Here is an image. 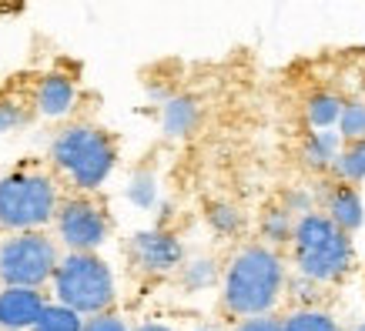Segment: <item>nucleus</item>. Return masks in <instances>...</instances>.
Wrapping results in <instances>:
<instances>
[{
	"label": "nucleus",
	"mask_w": 365,
	"mask_h": 331,
	"mask_svg": "<svg viewBox=\"0 0 365 331\" xmlns=\"http://www.w3.org/2000/svg\"><path fill=\"white\" fill-rule=\"evenodd\" d=\"M232 331H282V315H258V318H242Z\"/></svg>",
	"instance_id": "nucleus-26"
},
{
	"label": "nucleus",
	"mask_w": 365,
	"mask_h": 331,
	"mask_svg": "<svg viewBox=\"0 0 365 331\" xmlns=\"http://www.w3.org/2000/svg\"><path fill=\"white\" fill-rule=\"evenodd\" d=\"M81 331H131V328H128V321L111 308V311H101V315L84 318V328Z\"/></svg>",
	"instance_id": "nucleus-25"
},
{
	"label": "nucleus",
	"mask_w": 365,
	"mask_h": 331,
	"mask_svg": "<svg viewBox=\"0 0 365 331\" xmlns=\"http://www.w3.org/2000/svg\"><path fill=\"white\" fill-rule=\"evenodd\" d=\"M51 288H54L57 305L78 311L81 318L111 311L114 298H118L114 271L101 254H61Z\"/></svg>",
	"instance_id": "nucleus-5"
},
{
	"label": "nucleus",
	"mask_w": 365,
	"mask_h": 331,
	"mask_svg": "<svg viewBox=\"0 0 365 331\" xmlns=\"http://www.w3.org/2000/svg\"><path fill=\"white\" fill-rule=\"evenodd\" d=\"M335 131H339L342 144L345 141H365V98H345Z\"/></svg>",
	"instance_id": "nucleus-18"
},
{
	"label": "nucleus",
	"mask_w": 365,
	"mask_h": 331,
	"mask_svg": "<svg viewBox=\"0 0 365 331\" xmlns=\"http://www.w3.org/2000/svg\"><path fill=\"white\" fill-rule=\"evenodd\" d=\"M339 151H342L339 131H312L302 144V167L312 171V174H329Z\"/></svg>",
	"instance_id": "nucleus-13"
},
{
	"label": "nucleus",
	"mask_w": 365,
	"mask_h": 331,
	"mask_svg": "<svg viewBox=\"0 0 365 331\" xmlns=\"http://www.w3.org/2000/svg\"><path fill=\"white\" fill-rule=\"evenodd\" d=\"M181 281L191 291H201V288H211L218 281V265L211 258H195V261H181Z\"/></svg>",
	"instance_id": "nucleus-21"
},
{
	"label": "nucleus",
	"mask_w": 365,
	"mask_h": 331,
	"mask_svg": "<svg viewBox=\"0 0 365 331\" xmlns=\"http://www.w3.org/2000/svg\"><path fill=\"white\" fill-rule=\"evenodd\" d=\"M27 117H31V110H27L24 100L0 98V134H11V131H17V127H24Z\"/></svg>",
	"instance_id": "nucleus-22"
},
{
	"label": "nucleus",
	"mask_w": 365,
	"mask_h": 331,
	"mask_svg": "<svg viewBox=\"0 0 365 331\" xmlns=\"http://www.w3.org/2000/svg\"><path fill=\"white\" fill-rule=\"evenodd\" d=\"M78 104V84L64 70H51L34 88V110L41 117H67Z\"/></svg>",
	"instance_id": "nucleus-11"
},
{
	"label": "nucleus",
	"mask_w": 365,
	"mask_h": 331,
	"mask_svg": "<svg viewBox=\"0 0 365 331\" xmlns=\"http://www.w3.org/2000/svg\"><path fill=\"white\" fill-rule=\"evenodd\" d=\"M278 204H282L292 218L299 221V218H305V214H312V211H315V194H312L309 188H288V191H282Z\"/></svg>",
	"instance_id": "nucleus-23"
},
{
	"label": "nucleus",
	"mask_w": 365,
	"mask_h": 331,
	"mask_svg": "<svg viewBox=\"0 0 365 331\" xmlns=\"http://www.w3.org/2000/svg\"><path fill=\"white\" fill-rule=\"evenodd\" d=\"M288 288L285 254L265 244H242L222 275V308L235 318L275 315Z\"/></svg>",
	"instance_id": "nucleus-1"
},
{
	"label": "nucleus",
	"mask_w": 365,
	"mask_h": 331,
	"mask_svg": "<svg viewBox=\"0 0 365 331\" xmlns=\"http://www.w3.org/2000/svg\"><path fill=\"white\" fill-rule=\"evenodd\" d=\"M54 224L57 241L67 248V254H98V248L111 234V214L91 194H71L61 201Z\"/></svg>",
	"instance_id": "nucleus-7"
},
{
	"label": "nucleus",
	"mask_w": 365,
	"mask_h": 331,
	"mask_svg": "<svg viewBox=\"0 0 365 331\" xmlns=\"http://www.w3.org/2000/svg\"><path fill=\"white\" fill-rule=\"evenodd\" d=\"M292 265H295L302 281H309V285H339L352 275L355 244L322 211H312V214L295 221Z\"/></svg>",
	"instance_id": "nucleus-2"
},
{
	"label": "nucleus",
	"mask_w": 365,
	"mask_h": 331,
	"mask_svg": "<svg viewBox=\"0 0 365 331\" xmlns=\"http://www.w3.org/2000/svg\"><path fill=\"white\" fill-rule=\"evenodd\" d=\"M47 308V295L37 288H0V328L31 331Z\"/></svg>",
	"instance_id": "nucleus-10"
},
{
	"label": "nucleus",
	"mask_w": 365,
	"mask_h": 331,
	"mask_svg": "<svg viewBox=\"0 0 365 331\" xmlns=\"http://www.w3.org/2000/svg\"><path fill=\"white\" fill-rule=\"evenodd\" d=\"M134 331H175V328H168V325H158V321H144V325H138Z\"/></svg>",
	"instance_id": "nucleus-27"
},
{
	"label": "nucleus",
	"mask_w": 365,
	"mask_h": 331,
	"mask_svg": "<svg viewBox=\"0 0 365 331\" xmlns=\"http://www.w3.org/2000/svg\"><path fill=\"white\" fill-rule=\"evenodd\" d=\"M128 254H131L134 268L141 275H171L181 268L185 261V248L171 231H161V228H151V231H138L128 244Z\"/></svg>",
	"instance_id": "nucleus-8"
},
{
	"label": "nucleus",
	"mask_w": 365,
	"mask_h": 331,
	"mask_svg": "<svg viewBox=\"0 0 365 331\" xmlns=\"http://www.w3.org/2000/svg\"><path fill=\"white\" fill-rule=\"evenodd\" d=\"M315 204L325 218L332 221L339 231H345L352 238L355 231H362L365 224V201L359 194V188L352 184H342V181H332V177H325L319 181V191H315Z\"/></svg>",
	"instance_id": "nucleus-9"
},
{
	"label": "nucleus",
	"mask_w": 365,
	"mask_h": 331,
	"mask_svg": "<svg viewBox=\"0 0 365 331\" xmlns=\"http://www.w3.org/2000/svg\"><path fill=\"white\" fill-rule=\"evenodd\" d=\"M352 331H365V321H359V325H355V328Z\"/></svg>",
	"instance_id": "nucleus-28"
},
{
	"label": "nucleus",
	"mask_w": 365,
	"mask_h": 331,
	"mask_svg": "<svg viewBox=\"0 0 365 331\" xmlns=\"http://www.w3.org/2000/svg\"><path fill=\"white\" fill-rule=\"evenodd\" d=\"M61 208L57 181L47 171H11L0 177V231H44Z\"/></svg>",
	"instance_id": "nucleus-4"
},
{
	"label": "nucleus",
	"mask_w": 365,
	"mask_h": 331,
	"mask_svg": "<svg viewBox=\"0 0 365 331\" xmlns=\"http://www.w3.org/2000/svg\"><path fill=\"white\" fill-rule=\"evenodd\" d=\"M201 124V104L191 94H175L161 104V131L168 137H191Z\"/></svg>",
	"instance_id": "nucleus-12"
},
{
	"label": "nucleus",
	"mask_w": 365,
	"mask_h": 331,
	"mask_svg": "<svg viewBox=\"0 0 365 331\" xmlns=\"http://www.w3.org/2000/svg\"><path fill=\"white\" fill-rule=\"evenodd\" d=\"M329 174H332V181L359 188L365 181V141H345Z\"/></svg>",
	"instance_id": "nucleus-16"
},
{
	"label": "nucleus",
	"mask_w": 365,
	"mask_h": 331,
	"mask_svg": "<svg viewBox=\"0 0 365 331\" xmlns=\"http://www.w3.org/2000/svg\"><path fill=\"white\" fill-rule=\"evenodd\" d=\"M282 331H342V325H339V318L335 315H329V311L322 308H295L288 311L285 318H282Z\"/></svg>",
	"instance_id": "nucleus-17"
},
{
	"label": "nucleus",
	"mask_w": 365,
	"mask_h": 331,
	"mask_svg": "<svg viewBox=\"0 0 365 331\" xmlns=\"http://www.w3.org/2000/svg\"><path fill=\"white\" fill-rule=\"evenodd\" d=\"M61 251L47 231L7 234L0 241V288H41L51 285Z\"/></svg>",
	"instance_id": "nucleus-6"
},
{
	"label": "nucleus",
	"mask_w": 365,
	"mask_h": 331,
	"mask_svg": "<svg viewBox=\"0 0 365 331\" xmlns=\"http://www.w3.org/2000/svg\"><path fill=\"white\" fill-rule=\"evenodd\" d=\"M195 331H215V328H195Z\"/></svg>",
	"instance_id": "nucleus-29"
},
{
	"label": "nucleus",
	"mask_w": 365,
	"mask_h": 331,
	"mask_svg": "<svg viewBox=\"0 0 365 331\" xmlns=\"http://www.w3.org/2000/svg\"><path fill=\"white\" fill-rule=\"evenodd\" d=\"M292 231H295V218L288 214L282 204H268L265 211H262V218H258V234H262V241L265 248H285V244H292Z\"/></svg>",
	"instance_id": "nucleus-15"
},
{
	"label": "nucleus",
	"mask_w": 365,
	"mask_h": 331,
	"mask_svg": "<svg viewBox=\"0 0 365 331\" xmlns=\"http://www.w3.org/2000/svg\"><path fill=\"white\" fill-rule=\"evenodd\" d=\"M81 328H84V318L78 311L64 308L57 301H47V308L41 311V318H37V325L31 331H81Z\"/></svg>",
	"instance_id": "nucleus-20"
},
{
	"label": "nucleus",
	"mask_w": 365,
	"mask_h": 331,
	"mask_svg": "<svg viewBox=\"0 0 365 331\" xmlns=\"http://www.w3.org/2000/svg\"><path fill=\"white\" fill-rule=\"evenodd\" d=\"M128 198L138 204V208H151L158 198V184H155V174H148V171H138L131 177V184H128Z\"/></svg>",
	"instance_id": "nucleus-24"
},
{
	"label": "nucleus",
	"mask_w": 365,
	"mask_h": 331,
	"mask_svg": "<svg viewBox=\"0 0 365 331\" xmlns=\"http://www.w3.org/2000/svg\"><path fill=\"white\" fill-rule=\"evenodd\" d=\"M345 98L339 90H312L305 98V107H302V117L312 131H335L339 124V114H342Z\"/></svg>",
	"instance_id": "nucleus-14"
},
{
	"label": "nucleus",
	"mask_w": 365,
	"mask_h": 331,
	"mask_svg": "<svg viewBox=\"0 0 365 331\" xmlns=\"http://www.w3.org/2000/svg\"><path fill=\"white\" fill-rule=\"evenodd\" d=\"M47 154H51V164L71 181V188L91 194L111 177L118 164V141L111 137V131H104L98 124L78 121L57 131Z\"/></svg>",
	"instance_id": "nucleus-3"
},
{
	"label": "nucleus",
	"mask_w": 365,
	"mask_h": 331,
	"mask_svg": "<svg viewBox=\"0 0 365 331\" xmlns=\"http://www.w3.org/2000/svg\"><path fill=\"white\" fill-rule=\"evenodd\" d=\"M208 224L225 238H235L245 231V214L232 201H215V204H208Z\"/></svg>",
	"instance_id": "nucleus-19"
}]
</instances>
